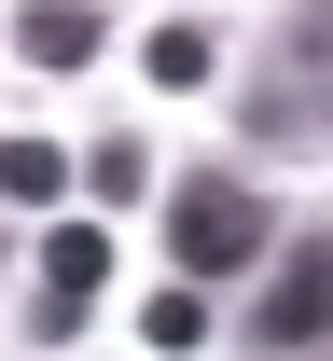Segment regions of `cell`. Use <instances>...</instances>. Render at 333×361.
I'll use <instances>...</instances> for the list:
<instances>
[{
    "label": "cell",
    "mask_w": 333,
    "mask_h": 361,
    "mask_svg": "<svg viewBox=\"0 0 333 361\" xmlns=\"http://www.w3.org/2000/svg\"><path fill=\"white\" fill-rule=\"evenodd\" d=\"M167 250H181L194 292H208V278H250L264 250H278V209H264L237 167H194L181 195H167Z\"/></svg>",
    "instance_id": "1"
},
{
    "label": "cell",
    "mask_w": 333,
    "mask_h": 361,
    "mask_svg": "<svg viewBox=\"0 0 333 361\" xmlns=\"http://www.w3.org/2000/svg\"><path fill=\"white\" fill-rule=\"evenodd\" d=\"M237 334L264 361H306V348H333V223H291L278 236V278L237 306Z\"/></svg>",
    "instance_id": "2"
},
{
    "label": "cell",
    "mask_w": 333,
    "mask_h": 361,
    "mask_svg": "<svg viewBox=\"0 0 333 361\" xmlns=\"http://www.w3.org/2000/svg\"><path fill=\"white\" fill-rule=\"evenodd\" d=\"M14 56H28V70H84V56H111V28L70 14V0H42V14H14Z\"/></svg>",
    "instance_id": "3"
},
{
    "label": "cell",
    "mask_w": 333,
    "mask_h": 361,
    "mask_svg": "<svg viewBox=\"0 0 333 361\" xmlns=\"http://www.w3.org/2000/svg\"><path fill=\"white\" fill-rule=\"evenodd\" d=\"M97 278H111V223H56L42 236V292L56 306H97Z\"/></svg>",
    "instance_id": "4"
},
{
    "label": "cell",
    "mask_w": 333,
    "mask_h": 361,
    "mask_svg": "<svg viewBox=\"0 0 333 361\" xmlns=\"http://www.w3.org/2000/svg\"><path fill=\"white\" fill-rule=\"evenodd\" d=\"M70 180H84L97 209H139V195H153V139H125V126H111L97 153H70Z\"/></svg>",
    "instance_id": "5"
},
{
    "label": "cell",
    "mask_w": 333,
    "mask_h": 361,
    "mask_svg": "<svg viewBox=\"0 0 333 361\" xmlns=\"http://www.w3.org/2000/svg\"><path fill=\"white\" fill-rule=\"evenodd\" d=\"M56 195H70V153H56V139H0V209H56Z\"/></svg>",
    "instance_id": "6"
},
{
    "label": "cell",
    "mask_w": 333,
    "mask_h": 361,
    "mask_svg": "<svg viewBox=\"0 0 333 361\" xmlns=\"http://www.w3.org/2000/svg\"><path fill=\"white\" fill-rule=\"evenodd\" d=\"M139 70H153V84H208V70H222V42H208V28H194V14H167V28H153V42H139Z\"/></svg>",
    "instance_id": "7"
},
{
    "label": "cell",
    "mask_w": 333,
    "mask_h": 361,
    "mask_svg": "<svg viewBox=\"0 0 333 361\" xmlns=\"http://www.w3.org/2000/svg\"><path fill=\"white\" fill-rule=\"evenodd\" d=\"M139 348H153V361H181V348H208V292H194V278H167V292L139 306Z\"/></svg>",
    "instance_id": "8"
},
{
    "label": "cell",
    "mask_w": 333,
    "mask_h": 361,
    "mask_svg": "<svg viewBox=\"0 0 333 361\" xmlns=\"http://www.w3.org/2000/svg\"><path fill=\"white\" fill-rule=\"evenodd\" d=\"M278 42H291V56H306V70H333V14H291Z\"/></svg>",
    "instance_id": "9"
},
{
    "label": "cell",
    "mask_w": 333,
    "mask_h": 361,
    "mask_svg": "<svg viewBox=\"0 0 333 361\" xmlns=\"http://www.w3.org/2000/svg\"><path fill=\"white\" fill-rule=\"evenodd\" d=\"M0 264H14V223H0Z\"/></svg>",
    "instance_id": "10"
}]
</instances>
